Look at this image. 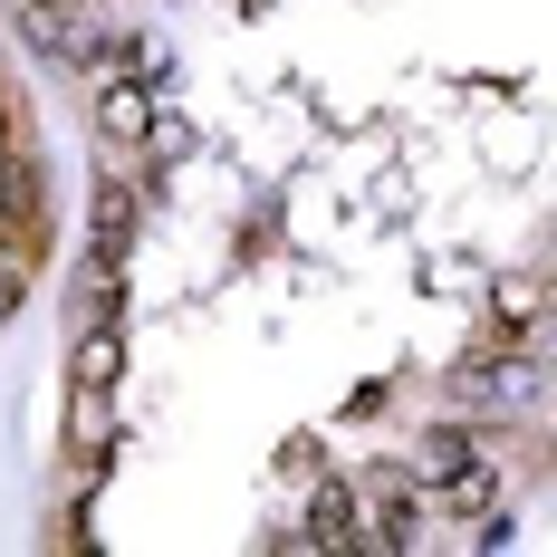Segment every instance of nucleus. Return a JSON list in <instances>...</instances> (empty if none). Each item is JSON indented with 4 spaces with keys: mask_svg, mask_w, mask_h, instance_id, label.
I'll return each instance as SVG.
<instances>
[{
    "mask_svg": "<svg viewBox=\"0 0 557 557\" xmlns=\"http://www.w3.org/2000/svg\"><path fill=\"white\" fill-rule=\"evenodd\" d=\"M183 154H193V125H183L173 107H154V125H145V164H154V173H173Z\"/></svg>",
    "mask_w": 557,
    "mask_h": 557,
    "instance_id": "obj_10",
    "label": "nucleus"
},
{
    "mask_svg": "<svg viewBox=\"0 0 557 557\" xmlns=\"http://www.w3.org/2000/svg\"><path fill=\"white\" fill-rule=\"evenodd\" d=\"M115 375H125V336H115V318H107V327H77V356H67V385H77L87 404H97V394H115Z\"/></svg>",
    "mask_w": 557,
    "mask_h": 557,
    "instance_id": "obj_6",
    "label": "nucleus"
},
{
    "mask_svg": "<svg viewBox=\"0 0 557 557\" xmlns=\"http://www.w3.org/2000/svg\"><path fill=\"white\" fill-rule=\"evenodd\" d=\"M10 164H0V260H20V270H39L49 260V164H39V145H0Z\"/></svg>",
    "mask_w": 557,
    "mask_h": 557,
    "instance_id": "obj_2",
    "label": "nucleus"
},
{
    "mask_svg": "<svg viewBox=\"0 0 557 557\" xmlns=\"http://www.w3.org/2000/svg\"><path fill=\"white\" fill-rule=\"evenodd\" d=\"M443 385H451L461 413H529L539 385H548V366H539V346H529V336H491V346H471V356L451 366Z\"/></svg>",
    "mask_w": 557,
    "mask_h": 557,
    "instance_id": "obj_1",
    "label": "nucleus"
},
{
    "mask_svg": "<svg viewBox=\"0 0 557 557\" xmlns=\"http://www.w3.org/2000/svg\"><path fill=\"white\" fill-rule=\"evenodd\" d=\"M356 500H366V548H413L423 539V481L404 461H366Z\"/></svg>",
    "mask_w": 557,
    "mask_h": 557,
    "instance_id": "obj_3",
    "label": "nucleus"
},
{
    "mask_svg": "<svg viewBox=\"0 0 557 557\" xmlns=\"http://www.w3.org/2000/svg\"><path fill=\"white\" fill-rule=\"evenodd\" d=\"M548 346H557V288H548Z\"/></svg>",
    "mask_w": 557,
    "mask_h": 557,
    "instance_id": "obj_14",
    "label": "nucleus"
},
{
    "mask_svg": "<svg viewBox=\"0 0 557 557\" xmlns=\"http://www.w3.org/2000/svg\"><path fill=\"white\" fill-rule=\"evenodd\" d=\"M87 250L97 260H135V183H97V202H87Z\"/></svg>",
    "mask_w": 557,
    "mask_h": 557,
    "instance_id": "obj_5",
    "label": "nucleus"
},
{
    "mask_svg": "<svg viewBox=\"0 0 557 557\" xmlns=\"http://www.w3.org/2000/svg\"><path fill=\"white\" fill-rule=\"evenodd\" d=\"M10 10H87V0H10Z\"/></svg>",
    "mask_w": 557,
    "mask_h": 557,
    "instance_id": "obj_13",
    "label": "nucleus"
},
{
    "mask_svg": "<svg viewBox=\"0 0 557 557\" xmlns=\"http://www.w3.org/2000/svg\"><path fill=\"white\" fill-rule=\"evenodd\" d=\"M548 288L557 278H519L509 270L500 288H491V336H529V318H548Z\"/></svg>",
    "mask_w": 557,
    "mask_h": 557,
    "instance_id": "obj_9",
    "label": "nucleus"
},
{
    "mask_svg": "<svg viewBox=\"0 0 557 557\" xmlns=\"http://www.w3.org/2000/svg\"><path fill=\"white\" fill-rule=\"evenodd\" d=\"M308 548H356L366 529H356V491L346 481H327V491H308V529H298Z\"/></svg>",
    "mask_w": 557,
    "mask_h": 557,
    "instance_id": "obj_8",
    "label": "nucleus"
},
{
    "mask_svg": "<svg viewBox=\"0 0 557 557\" xmlns=\"http://www.w3.org/2000/svg\"><path fill=\"white\" fill-rule=\"evenodd\" d=\"M0 145H29V97L20 87H0Z\"/></svg>",
    "mask_w": 557,
    "mask_h": 557,
    "instance_id": "obj_11",
    "label": "nucleus"
},
{
    "mask_svg": "<svg viewBox=\"0 0 557 557\" xmlns=\"http://www.w3.org/2000/svg\"><path fill=\"white\" fill-rule=\"evenodd\" d=\"M433 509H443L451 529L491 519V509H500V471H481L471 451H461V461H443V481H433Z\"/></svg>",
    "mask_w": 557,
    "mask_h": 557,
    "instance_id": "obj_4",
    "label": "nucleus"
},
{
    "mask_svg": "<svg viewBox=\"0 0 557 557\" xmlns=\"http://www.w3.org/2000/svg\"><path fill=\"white\" fill-rule=\"evenodd\" d=\"M20 298H29V270H20V260H10V270H0V318H10V308H20Z\"/></svg>",
    "mask_w": 557,
    "mask_h": 557,
    "instance_id": "obj_12",
    "label": "nucleus"
},
{
    "mask_svg": "<svg viewBox=\"0 0 557 557\" xmlns=\"http://www.w3.org/2000/svg\"><path fill=\"white\" fill-rule=\"evenodd\" d=\"M145 125H154L145 77H107V87H97V135H107V145H145Z\"/></svg>",
    "mask_w": 557,
    "mask_h": 557,
    "instance_id": "obj_7",
    "label": "nucleus"
}]
</instances>
